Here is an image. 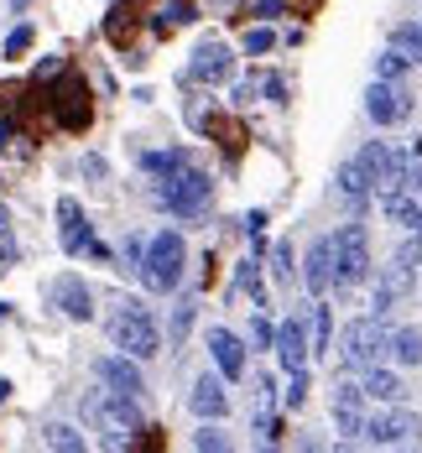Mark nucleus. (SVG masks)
Here are the masks:
<instances>
[{
	"label": "nucleus",
	"mask_w": 422,
	"mask_h": 453,
	"mask_svg": "<svg viewBox=\"0 0 422 453\" xmlns=\"http://www.w3.org/2000/svg\"><path fill=\"white\" fill-rule=\"evenodd\" d=\"M104 334H110V344H115L120 355H131V360H157V355H162V328H157V318L146 313L136 297H115V303H110Z\"/></svg>",
	"instance_id": "nucleus-1"
},
{
	"label": "nucleus",
	"mask_w": 422,
	"mask_h": 453,
	"mask_svg": "<svg viewBox=\"0 0 422 453\" xmlns=\"http://www.w3.org/2000/svg\"><path fill=\"white\" fill-rule=\"evenodd\" d=\"M183 266H188V245L178 229H157L151 240H146V256H141V281L151 287V292H178V281H183Z\"/></svg>",
	"instance_id": "nucleus-2"
},
{
	"label": "nucleus",
	"mask_w": 422,
	"mask_h": 453,
	"mask_svg": "<svg viewBox=\"0 0 422 453\" xmlns=\"http://www.w3.org/2000/svg\"><path fill=\"white\" fill-rule=\"evenodd\" d=\"M157 203H162L167 214H178V219H198V214H209V203H214V182H209V173H198V167L188 162L178 173L157 178Z\"/></svg>",
	"instance_id": "nucleus-3"
},
{
	"label": "nucleus",
	"mask_w": 422,
	"mask_h": 453,
	"mask_svg": "<svg viewBox=\"0 0 422 453\" xmlns=\"http://www.w3.org/2000/svg\"><path fill=\"white\" fill-rule=\"evenodd\" d=\"M334 240V292H360L371 281V240L360 225H344L328 234Z\"/></svg>",
	"instance_id": "nucleus-4"
},
{
	"label": "nucleus",
	"mask_w": 422,
	"mask_h": 453,
	"mask_svg": "<svg viewBox=\"0 0 422 453\" xmlns=\"http://www.w3.org/2000/svg\"><path fill=\"white\" fill-rule=\"evenodd\" d=\"M386 344H391V323H386V313H365V318H355V323L344 328L339 360H344V370L355 375V370H365V365L386 360Z\"/></svg>",
	"instance_id": "nucleus-5"
},
{
	"label": "nucleus",
	"mask_w": 422,
	"mask_h": 453,
	"mask_svg": "<svg viewBox=\"0 0 422 453\" xmlns=\"http://www.w3.org/2000/svg\"><path fill=\"white\" fill-rule=\"evenodd\" d=\"M365 438L380 443V449H407V443H418L422 438V417L418 411H407L402 402H386V411L365 422Z\"/></svg>",
	"instance_id": "nucleus-6"
},
{
	"label": "nucleus",
	"mask_w": 422,
	"mask_h": 453,
	"mask_svg": "<svg viewBox=\"0 0 422 453\" xmlns=\"http://www.w3.org/2000/svg\"><path fill=\"white\" fill-rule=\"evenodd\" d=\"M365 115H371L375 126H402L407 115H412V94L402 79H375L371 89H365Z\"/></svg>",
	"instance_id": "nucleus-7"
},
{
	"label": "nucleus",
	"mask_w": 422,
	"mask_h": 453,
	"mask_svg": "<svg viewBox=\"0 0 422 453\" xmlns=\"http://www.w3.org/2000/svg\"><path fill=\"white\" fill-rule=\"evenodd\" d=\"M47 297H52V308H58V313L73 318V323H89V318H94V292L84 287V276H73V272L52 276Z\"/></svg>",
	"instance_id": "nucleus-8"
},
{
	"label": "nucleus",
	"mask_w": 422,
	"mask_h": 453,
	"mask_svg": "<svg viewBox=\"0 0 422 453\" xmlns=\"http://www.w3.org/2000/svg\"><path fill=\"white\" fill-rule=\"evenodd\" d=\"M94 375H99V386L104 391H120V396H141L146 391V380H141V360H131V355H99L94 360Z\"/></svg>",
	"instance_id": "nucleus-9"
},
{
	"label": "nucleus",
	"mask_w": 422,
	"mask_h": 453,
	"mask_svg": "<svg viewBox=\"0 0 422 453\" xmlns=\"http://www.w3.org/2000/svg\"><path fill=\"white\" fill-rule=\"evenodd\" d=\"M328 407H334V422H339V433L344 438H360L365 433V391H360V380H339L334 386V396H328Z\"/></svg>",
	"instance_id": "nucleus-10"
},
{
	"label": "nucleus",
	"mask_w": 422,
	"mask_h": 453,
	"mask_svg": "<svg viewBox=\"0 0 422 453\" xmlns=\"http://www.w3.org/2000/svg\"><path fill=\"white\" fill-rule=\"evenodd\" d=\"M272 349H277V360H281V370H287V375L308 370V355H313V344H308V323H303V318H281Z\"/></svg>",
	"instance_id": "nucleus-11"
},
{
	"label": "nucleus",
	"mask_w": 422,
	"mask_h": 453,
	"mask_svg": "<svg viewBox=\"0 0 422 453\" xmlns=\"http://www.w3.org/2000/svg\"><path fill=\"white\" fill-rule=\"evenodd\" d=\"M234 73V52L225 42H198L193 47V63H188V79L193 84H225Z\"/></svg>",
	"instance_id": "nucleus-12"
},
{
	"label": "nucleus",
	"mask_w": 422,
	"mask_h": 453,
	"mask_svg": "<svg viewBox=\"0 0 422 453\" xmlns=\"http://www.w3.org/2000/svg\"><path fill=\"white\" fill-rule=\"evenodd\" d=\"M58 240H63V250L68 256H84L94 240L89 219H84V203L79 198H58Z\"/></svg>",
	"instance_id": "nucleus-13"
},
{
	"label": "nucleus",
	"mask_w": 422,
	"mask_h": 453,
	"mask_svg": "<svg viewBox=\"0 0 422 453\" xmlns=\"http://www.w3.org/2000/svg\"><path fill=\"white\" fill-rule=\"evenodd\" d=\"M339 198L349 203V214H365V203L375 198V173L360 157H349V162L339 167Z\"/></svg>",
	"instance_id": "nucleus-14"
},
{
	"label": "nucleus",
	"mask_w": 422,
	"mask_h": 453,
	"mask_svg": "<svg viewBox=\"0 0 422 453\" xmlns=\"http://www.w3.org/2000/svg\"><path fill=\"white\" fill-rule=\"evenodd\" d=\"M303 281H308V292H313V297H328V292H334V240H328V234H318V240L308 245Z\"/></svg>",
	"instance_id": "nucleus-15"
},
{
	"label": "nucleus",
	"mask_w": 422,
	"mask_h": 453,
	"mask_svg": "<svg viewBox=\"0 0 422 453\" xmlns=\"http://www.w3.org/2000/svg\"><path fill=\"white\" fill-rule=\"evenodd\" d=\"M188 407H193V417H203V422H219V417L230 411L225 375H198V380H193V396H188Z\"/></svg>",
	"instance_id": "nucleus-16"
},
{
	"label": "nucleus",
	"mask_w": 422,
	"mask_h": 453,
	"mask_svg": "<svg viewBox=\"0 0 422 453\" xmlns=\"http://www.w3.org/2000/svg\"><path fill=\"white\" fill-rule=\"evenodd\" d=\"M209 355H214V365H219L225 380H240V375H245V344H240V334L209 328Z\"/></svg>",
	"instance_id": "nucleus-17"
},
{
	"label": "nucleus",
	"mask_w": 422,
	"mask_h": 453,
	"mask_svg": "<svg viewBox=\"0 0 422 453\" xmlns=\"http://www.w3.org/2000/svg\"><path fill=\"white\" fill-rule=\"evenodd\" d=\"M355 375H360V391H365L371 402H402V396H407L402 375L386 370V365H365V370H355Z\"/></svg>",
	"instance_id": "nucleus-18"
},
{
	"label": "nucleus",
	"mask_w": 422,
	"mask_h": 453,
	"mask_svg": "<svg viewBox=\"0 0 422 453\" xmlns=\"http://www.w3.org/2000/svg\"><path fill=\"white\" fill-rule=\"evenodd\" d=\"M386 355L396 365H422V328L418 323H402V328H391V344H386Z\"/></svg>",
	"instance_id": "nucleus-19"
},
{
	"label": "nucleus",
	"mask_w": 422,
	"mask_h": 453,
	"mask_svg": "<svg viewBox=\"0 0 422 453\" xmlns=\"http://www.w3.org/2000/svg\"><path fill=\"white\" fill-rule=\"evenodd\" d=\"M188 162H193V151H183V146H173V151H146V157H141V167H146L151 178H167V173H178Z\"/></svg>",
	"instance_id": "nucleus-20"
},
{
	"label": "nucleus",
	"mask_w": 422,
	"mask_h": 453,
	"mask_svg": "<svg viewBox=\"0 0 422 453\" xmlns=\"http://www.w3.org/2000/svg\"><path fill=\"white\" fill-rule=\"evenodd\" d=\"M391 47H396L407 63H418L422 68V21H402V27L391 32Z\"/></svg>",
	"instance_id": "nucleus-21"
},
{
	"label": "nucleus",
	"mask_w": 422,
	"mask_h": 453,
	"mask_svg": "<svg viewBox=\"0 0 422 453\" xmlns=\"http://www.w3.org/2000/svg\"><path fill=\"white\" fill-rule=\"evenodd\" d=\"M328 339H334V313H328L324 297H318V308L308 313V344H313V355H324Z\"/></svg>",
	"instance_id": "nucleus-22"
},
{
	"label": "nucleus",
	"mask_w": 422,
	"mask_h": 453,
	"mask_svg": "<svg viewBox=\"0 0 422 453\" xmlns=\"http://www.w3.org/2000/svg\"><path fill=\"white\" fill-rule=\"evenodd\" d=\"M42 443H47V449H68V453L84 449L79 427H68V422H47V427H42Z\"/></svg>",
	"instance_id": "nucleus-23"
},
{
	"label": "nucleus",
	"mask_w": 422,
	"mask_h": 453,
	"mask_svg": "<svg viewBox=\"0 0 422 453\" xmlns=\"http://www.w3.org/2000/svg\"><path fill=\"white\" fill-rule=\"evenodd\" d=\"M375 79H407V58L391 47V52H375Z\"/></svg>",
	"instance_id": "nucleus-24"
},
{
	"label": "nucleus",
	"mask_w": 422,
	"mask_h": 453,
	"mask_svg": "<svg viewBox=\"0 0 422 453\" xmlns=\"http://www.w3.org/2000/svg\"><path fill=\"white\" fill-rule=\"evenodd\" d=\"M193 449H203V453H219V449H230V438H225V433H219V427L209 422V427H198V433H193Z\"/></svg>",
	"instance_id": "nucleus-25"
},
{
	"label": "nucleus",
	"mask_w": 422,
	"mask_h": 453,
	"mask_svg": "<svg viewBox=\"0 0 422 453\" xmlns=\"http://www.w3.org/2000/svg\"><path fill=\"white\" fill-rule=\"evenodd\" d=\"M188 328H193V303H178V308H173V339H178V344L188 339Z\"/></svg>",
	"instance_id": "nucleus-26"
},
{
	"label": "nucleus",
	"mask_w": 422,
	"mask_h": 453,
	"mask_svg": "<svg viewBox=\"0 0 422 453\" xmlns=\"http://www.w3.org/2000/svg\"><path fill=\"white\" fill-rule=\"evenodd\" d=\"M308 391H313V386H308V370H297V375H292V386H287V407H303V402H308Z\"/></svg>",
	"instance_id": "nucleus-27"
},
{
	"label": "nucleus",
	"mask_w": 422,
	"mask_h": 453,
	"mask_svg": "<svg viewBox=\"0 0 422 453\" xmlns=\"http://www.w3.org/2000/svg\"><path fill=\"white\" fill-rule=\"evenodd\" d=\"M272 47H277V32H266V27L245 32V52H272Z\"/></svg>",
	"instance_id": "nucleus-28"
},
{
	"label": "nucleus",
	"mask_w": 422,
	"mask_h": 453,
	"mask_svg": "<svg viewBox=\"0 0 422 453\" xmlns=\"http://www.w3.org/2000/svg\"><path fill=\"white\" fill-rule=\"evenodd\" d=\"M272 272H277V281H287V276H292V245H287V240H277V256H272Z\"/></svg>",
	"instance_id": "nucleus-29"
},
{
	"label": "nucleus",
	"mask_w": 422,
	"mask_h": 453,
	"mask_svg": "<svg viewBox=\"0 0 422 453\" xmlns=\"http://www.w3.org/2000/svg\"><path fill=\"white\" fill-rule=\"evenodd\" d=\"M27 47H32V27H16V32L5 37V58H21Z\"/></svg>",
	"instance_id": "nucleus-30"
},
{
	"label": "nucleus",
	"mask_w": 422,
	"mask_h": 453,
	"mask_svg": "<svg viewBox=\"0 0 422 453\" xmlns=\"http://www.w3.org/2000/svg\"><path fill=\"white\" fill-rule=\"evenodd\" d=\"M250 339H256L261 349H266V344L277 339V328H272V318H266V313H261V318H256V323H250Z\"/></svg>",
	"instance_id": "nucleus-31"
},
{
	"label": "nucleus",
	"mask_w": 422,
	"mask_h": 453,
	"mask_svg": "<svg viewBox=\"0 0 422 453\" xmlns=\"http://www.w3.org/2000/svg\"><path fill=\"white\" fill-rule=\"evenodd\" d=\"M16 261V234H11V225L0 229V266H11Z\"/></svg>",
	"instance_id": "nucleus-32"
},
{
	"label": "nucleus",
	"mask_w": 422,
	"mask_h": 453,
	"mask_svg": "<svg viewBox=\"0 0 422 453\" xmlns=\"http://www.w3.org/2000/svg\"><path fill=\"white\" fill-rule=\"evenodd\" d=\"M256 433H261V443H277V433H281V422H272L266 411L256 417Z\"/></svg>",
	"instance_id": "nucleus-33"
},
{
	"label": "nucleus",
	"mask_w": 422,
	"mask_h": 453,
	"mask_svg": "<svg viewBox=\"0 0 422 453\" xmlns=\"http://www.w3.org/2000/svg\"><path fill=\"white\" fill-rule=\"evenodd\" d=\"M234 287H245V292H256V287H261V276H256V261H245V266H240Z\"/></svg>",
	"instance_id": "nucleus-34"
},
{
	"label": "nucleus",
	"mask_w": 422,
	"mask_h": 453,
	"mask_svg": "<svg viewBox=\"0 0 422 453\" xmlns=\"http://www.w3.org/2000/svg\"><path fill=\"white\" fill-rule=\"evenodd\" d=\"M11 225V209H5V203H0V229Z\"/></svg>",
	"instance_id": "nucleus-35"
}]
</instances>
